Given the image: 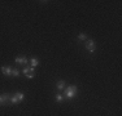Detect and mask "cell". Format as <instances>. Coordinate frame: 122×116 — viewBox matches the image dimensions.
Masks as SVG:
<instances>
[{"instance_id":"6da1fadb","label":"cell","mask_w":122,"mask_h":116,"mask_svg":"<svg viewBox=\"0 0 122 116\" xmlns=\"http://www.w3.org/2000/svg\"><path fill=\"white\" fill-rule=\"evenodd\" d=\"M75 94H77V86H75V85H70V86H68V88L64 90V95H65L68 99L74 98Z\"/></svg>"},{"instance_id":"7a4b0ae2","label":"cell","mask_w":122,"mask_h":116,"mask_svg":"<svg viewBox=\"0 0 122 116\" xmlns=\"http://www.w3.org/2000/svg\"><path fill=\"white\" fill-rule=\"evenodd\" d=\"M22 74L26 75V77L27 79H33L35 75H34V67H25L24 71H22Z\"/></svg>"},{"instance_id":"3957f363","label":"cell","mask_w":122,"mask_h":116,"mask_svg":"<svg viewBox=\"0 0 122 116\" xmlns=\"http://www.w3.org/2000/svg\"><path fill=\"white\" fill-rule=\"evenodd\" d=\"M86 48L88 52H91V53H94L95 50H96V44H95L94 40H87L86 41Z\"/></svg>"},{"instance_id":"277c9868","label":"cell","mask_w":122,"mask_h":116,"mask_svg":"<svg viewBox=\"0 0 122 116\" xmlns=\"http://www.w3.org/2000/svg\"><path fill=\"white\" fill-rule=\"evenodd\" d=\"M12 67H8V66H3L1 67V72L3 75H5V76H10L12 75Z\"/></svg>"},{"instance_id":"5b68a950","label":"cell","mask_w":122,"mask_h":116,"mask_svg":"<svg viewBox=\"0 0 122 116\" xmlns=\"http://www.w3.org/2000/svg\"><path fill=\"white\" fill-rule=\"evenodd\" d=\"M16 63H18V65H29V59L25 57H17Z\"/></svg>"},{"instance_id":"8992f818","label":"cell","mask_w":122,"mask_h":116,"mask_svg":"<svg viewBox=\"0 0 122 116\" xmlns=\"http://www.w3.org/2000/svg\"><path fill=\"white\" fill-rule=\"evenodd\" d=\"M56 86H57V89H59V90L65 89V81H64V80H59V81H57V84H56Z\"/></svg>"},{"instance_id":"52a82bcc","label":"cell","mask_w":122,"mask_h":116,"mask_svg":"<svg viewBox=\"0 0 122 116\" xmlns=\"http://www.w3.org/2000/svg\"><path fill=\"white\" fill-rule=\"evenodd\" d=\"M29 63L31 65V67H36V66H38V63H39V62H38V59H36V58H31V59L29 61Z\"/></svg>"},{"instance_id":"ba28073f","label":"cell","mask_w":122,"mask_h":116,"mask_svg":"<svg viewBox=\"0 0 122 116\" xmlns=\"http://www.w3.org/2000/svg\"><path fill=\"white\" fill-rule=\"evenodd\" d=\"M14 95H16V98L18 101H24V98H25V94H24V93H21V92H17Z\"/></svg>"},{"instance_id":"9c48e42d","label":"cell","mask_w":122,"mask_h":116,"mask_svg":"<svg viewBox=\"0 0 122 116\" xmlns=\"http://www.w3.org/2000/svg\"><path fill=\"white\" fill-rule=\"evenodd\" d=\"M12 76H13V77L20 76V70H18V68H13V70H12Z\"/></svg>"},{"instance_id":"30bf717a","label":"cell","mask_w":122,"mask_h":116,"mask_svg":"<svg viewBox=\"0 0 122 116\" xmlns=\"http://www.w3.org/2000/svg\"><path fill=\"white\" fill-rule=\"evenodd\" d=\"M78 39L79 40H87V35L85 32H81L79 35H78Z\"/></svg>"},{"instance_id":"8fae6325","label":"cell","mask_w":122,"mask_h":116,"mask_svg":"<svg viewBox=\"0 0 122 116\" xmlns=\"http://www.w3.org/2000/svg\"><path fill=\"white\" fill-rule=\"evenodd\" d=\"M18 102H20V101L16 98V95H12V97H10V103H13V104H17Z\"/></svg>"},{"instance_id":"7c38bea8","label":"cell","mask_w":122,"mask_h":116,"mask_svg":"<svg viewBox=\"0 0 122 116\" xmlns=\"http://www.w3.org/2000/svg\"><path fill=\"white\" fill-rule=\"evenodd\" d=\"M56 101H57V102H62V101H64V95L62 94H56Z\"/></svg>"},{"instance_id":"4fadbf2b","label":"cell","mask_w":122,"mask_h":116,"mask_svg":"<svg viewBox=\"0 0 122 116\" xmlns=\"http://www.w3.org/2000/svg\"><path fill=\"white\" fill-rule=\"evenodd\" d=\"M0 104H7V102H5V99H4V95H3V94H0Z\"/></svg>"}]
</instances>
